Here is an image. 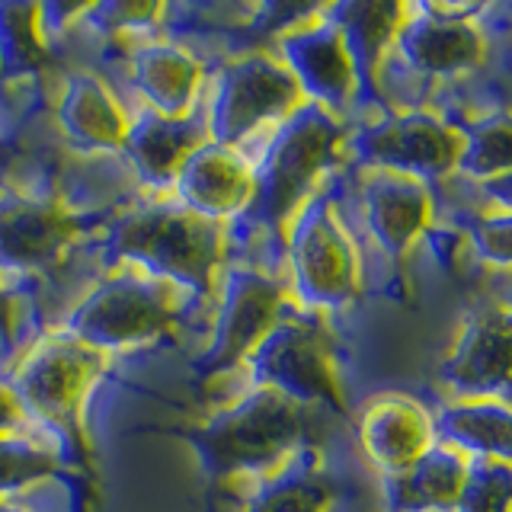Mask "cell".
I'll list each match as a JSON object with an SVG mask.
<instances>
[{
    "instance_id": "9",
    "label": "cell",
    "mask_w": 512,
    "mask_h": 512,
    "mask_svg": "<svg viewBox=\"0 0 512 512\" xmlns=\"http://www.w3.org/2000/svg\"><path fill=\"white\" fill-rule=\"evenodd\" d=\"M308 103L295 77L272 52H244L218 71L212 106H208V138L234 148L263 122L285 119Z\"/></svg>"
},
{
    "instance_id": "21",
    "label": "cell",
    "mask_w": 512,
    "mask_h": 512,
    "mask_svg": "<svg viewBox=\"0 0 512 512\" xmlns=\"http://www.w3.org/2000/svg\"><path fill=\"white\" fill-rule=\"evenodd\" d=\"M132 84L157 116L186 119L202 87V64L173 42H148L132 52Z\"/></svg>"
},
{
    "instance_id": "32",
    "label": "cell",
    "mask_w": 512,
    "mask_h": 512,
    "mask_svg": "<svg viewBox=\"0 0 512 512\" xmlns=\"http://www.w3.org/2000/svg\"><path fill=\"white\" fill-rule=\"evenodd\" d=\"M29 314V301L23 292H16L7 279L0 276V356H10L16 352L23 340V324Z\"/></svg>"
},
{
    "instance_id": "15",
    "label": "cell",
    "mask_w": 512,
    "mask_h": 512,
    "mask_svg": "<svg viewBox=\"0 0 512 512\" xmlns=\"http://www.w3.org/2000/svg\"><path fill=\"white\" fill-rule=\"evenodd\" d=\"M362 215L378 247L400 263L413 247V240L426 234L436 215L429 183L413 180V176H397L378 170L362 183Z\"/></svg>"
},
{
    "instance_id": "13",
    "label": "cell",
    "mask_w": 512,
    "mask_h": 512,
    "mask_svg": "<svg viewBox=\"0 0 512 512\" xmlns=\"http://www.w3.org/2000/svg\"><path fill=\"white\" fill-rule=\"evenodd\" d=\"M484 7H407L394 36V52L410 71L423 77H461L480 68L487 58V39L474 16Z\"/></svg>"
},
{
    "instance_id": "23",
    "label": "cell",
    "mask_w": 512,
    "mask_h": 512,
    "mask_svg": "<svg viewBox=\"0 0 512 512\" xmlns=\"http://www.w3.org/2000/svg\"><path fill=\"white\" fill-rule=\"evenodd\" d=\"M448 445L471 452L477 461H506L509 464V407L503 400H461L432 413V436Z\"/></svg>"
},
{
    "instance_id": "16",
    "label": "cell",
    "mask_w": 512,
    "mask_h": 512,
    "mask_svg": "<svg viewBox=\"0 0 512 512\" xmlns=\"http://www.w3.org/2000/svg\"><path fill=\"white\" fill-rule=\"evenodd\" d=\"M173 186L189 212L212 221H224L244 215L253 192V176H250V164H244V157L234 148L205 141L176 170Z\"/></svg>"
},
{
    "instance_id": "7",
    "label": "cell",
    "mask_w": 512,
    "mask_h": 512,
    "mask_svg": "<svg viewBox=\"0 0 512 512\" xmlns=\"http://www.w3.org/2000/svg\"><path fill=\"white\" fill-rule=\"evenodd\" d=\"M247 368L256 388H272L301 407L324 404L340 416L346 413L330 330L314 314L285 311L250 352Z\"/></svg>"
},
{
    "instance_id": "24",
    "label": "cell",
    "mask_w": 512,
    "mask_h": 512,
    "mask_svg": "<svg viewBox=\"0 0 512 512\" xmlns=\"http://www.w3.org/2000/svg\"><path fill=\"white\" fill-rule=\"evenodd\" d=\"M336 487L314 448H301L253 493L247 512H330Z\"/></svg>"
},
{
    "instance_id": "5",
    "label": "cell",
    "mask_w": 512,
    "mask_h": 512,
    "mask_svg": "<svg viewBox=\"0 0 512 512\" xmlns=\"http://www.w3.org/2000/svg\"><path fill=\"white\" fill-rule=\"evenodd\" d=\"M103 212L64 202L58 192H4L0 196V276L48 279L61 272L103 228Z\"/></svg>"
},
{
    "instance_id": "18",
    "label": "cell",
    "mask_w": 512,
    "mask_h": 512,
    "mask_svg": "<svg viewBox=\"0 0 512 512\" xmlns=\"http://www.w3.org/2000/svg\"><path fill=\"white\" fill-rule=\"evenodd\" d=\"M324 13L343 32L349 58L356 64L359 96L381 103L384 55L394 45L397 29L407 16V7L394 4V0H346V4L324 7Z\"/></svg>"
},
{
    "instance_id": "19",
    "label": "cell",
    "mask_w": 512,
    "mask_h": 512,
    "mask_svg": "<svg viewBox=\"0 0 512 512\" xmlns=\"http://www.w3.org/2000/svg\"><path fill=\"white\" fill-rule=\"evenodd\" d=\"M208 138L205 116H189L186 119H167L148 109L128 125V135L122 144L125 160L132 164L135 176L148 186H167L173 183L176 170L186 164V157L202 148Z\"/></svg>"
},
{
    "instance_id": "27",
    "label": "cell",
    "mask_w": 512,
    "mask_h": 512,
    "mask_svg": "<svg viewBox=\"0 0 512 512\" xmlns=\"http://www.w3.org/2000/svg\"><path fill=\"white\" fill-rule=\"evenodd\" d=\"M52 477H64L61 461L52 452H45V448L26 439L0 436V496L26 490L32 484H45Z\"/></svg>"
},
{
    "instance_id": "20",
    "label": "cell",
    "mask_w": 512,
    "mask_h": 512,
    "mask_svg": "<svg viewBox=\"0 0 512 512\" xmlns=\"http://www.w3.org/2000/svg\"><path fill=\"white\" fill-rule=\"evenodd\" d=\"M58 125L71 148L84 154H122L128 119L112 100L106 84L90 71H77L64 80L58 100Z\"/></svg>"
},
{
    "instance_id": "31",
    "label": "cell",
    "mask_w": 512,
    "mask_h": 512,
    "mask_svg": "<svg viewBox=\"0 0 512 512\" xmlns=\"http://www.w3.org/2000/svg\"><path fill=\"white\" fill-rule=\"evenodd\" d=\"M426 240L432 253H436L439 266L455 279H468L471 263L477 260L471 244H468V234H464L461 224H436L432 221L426 228Z\"/></svg>"
},
{
    "instance_id": "11",
    "label": "cell",
    "mask_w": 512,
    "mask_h": 512,
    "mask_svg": "<svg viewBox=\"0 0 512 512\" xmlns=\"http://www.w3.org/2000/svg\"><path fill=\"white\" fill-rule=\"evenodd\" d=\"M285 314V288L256 266H231L221 279V308L212 346L196 362L199 378H215L250 359Z\"/></svg>"
},
{
    "instance_id": "35",
    "label": "cell",
    "mask_w": 512,
    "mask_h": 512,
    "mask_svg": "<svg viewBox=\"0 0 512 512\" xmlns=\"http://www.w3.org/2000/svg\"><path fill=\"white\" fill-rule=\"evenodd\" d=\"M0 512H23V509H16V506H10V503H0Z\"/></svg>"
},
{
    "instance_id": "25",
    "label": "cell",
    "mask_w": 512,
    "mask_h": 512,
    "mask_svg": "<svg viewBox=\"0 0 512 512\" xmlns=\"http://www.w3.org/2000/svg\"><path fill=\"white\" fill-rule=\"evenodd\" d=\"M52 61V42L42 26V4L0 0V77H39Z\"/></svg>"
},
{
    "instance_id": "10",
    "label": "cell",
    "mask_w": 512,
    "mask_h": 512,
    "mask_svg": "<svg viewBox=\"0 0 512 512\" xmlns=\"http://www.w3.org/2000/svg\"><path fill=\"white\" fill-rule=\"evenodd\" d=\"M461 151L458 128L439 119L436 112H388L362 132L346 135L343 154L359 164L378 167L384 173L413 176L420 183H436L455 173Z\"/></svg>"
},
{
    "instance_id": "2",
    "label": "cell",
    "mask_w": 512,
    "mask_h": 512,
    "mask_svg": "<svg viewBox=\"0 0 512 512\" xmlns=\"http://www.w3.org/2000/svg\"><path fill=\"white\" fill-rule=\"evenodd\" d=\"M346 128L317 103H301L285 116L250 167L253 192L237 218L240 228L282 234L298 208L314 196V183L343 157Z\"/></svg>"
},
{
    "instance_id": "14",
    "label": "cell",
    "mask_w": 512,
    "mask_h": 512,
    "mask_svg": "<svg viewBox=\"0 0 512 512\" xmlns=\"http://www.w3.org/2000/svg\"><path fill=\"white\" fill-rule=\"evenodd\" d=\"M509 346H512V324L506 304H493L474 314L464 330L452 356L445 359L439 378L461 397L474 400H503L509 388Z\"/></svg>"
},
{
    "instance_id": "6",
    "label": "cell",
    "mask_w": 512,
    "mask_h": 512,
    "mask_svg": "<svg viewBox=\"0 0 512 512\" xmlns=\"http://www.w3.org/2000/svg\"><path fill=\"white\" fill-rule=\"evenodd\" d=\"M180 330V304L160 279L122 276L100 279L64 317V333L90 349H132L173 340Z\"/></svg>"
},
{
    "instance_id": "3",
    "label": "cell",
    "mask_w": 512,
    "mask_h": 512,
    "mask_svg": "<svg viewBox=\"0 0 512 512\" xmlns=\"http://www.w3.org/2000/svg\"><path fill=\"white\" fill-rule=\"evenodd\" d=\"M308 407L272 388H256L221 410L212 420L186 432L208 477H231L244 471H269L285 464L308 439Z\"/></svg>"
},
{
    "instance_id": "8",
    "label": "cell",
    "mask_w": 512,
    "mask_h": 512,
    "mask_svg": "<svg viewBox=\"0 0 512 512\" xmlns=\"http://www.w3.org/2000/svg\"><path fill=\"white\" fill-rule=\"evenodd\" d=\"M285 253L301 304L333 311L359 298V253L336 218L333 189L314 192L288 221Z\"/></svg>"
},
{
    "instance_id": "12",
    "label": "cell",
    "mask_w": 512,
    "mask_h": 512,
    "mask_svg": "<svg viewBox=\"0 0 512 512\" xmlns=\"http://www.w3.org/2000/svg\"><path fill=\"white\" fill-rule=\"evenodd\" d=\"M276 58L295 77L304 100L324 106L327 112H343L359 100L356 64L349 58L343 32L317 7L301 23L282 29L276 36Z\"/></svg>"
},
{
    "instance_id": "28",
    "label": "cell",
    "mask_w": 512,
    "mask_h": 512,
    "mask_svg": "<svg viewBox=\"0 0 512 512\" xmlns=\"http://www.w3.org/2000/svg\"><path fill=\"white\" fill-rule=\"evenodd\" d=\"M509 490L512 474L506 461H474L452 512H509Z\"/></svg>"
},
{
    "instance_id": "26",
    "label": "cell",
    "mask_w": 512,
    "mask_h": 512,
    "mask_svg": "<svg viewBox=\"0 0 512 512\" xmlns=\"http://www.w3.org/2000/svg\"><path fill=\"white\" fill-rule=\"evenodd\" d=\"M458 138H461V151H458L455 173H464L468 180H487V183L509 176L512 125L506 112L458 125Z\"/></svg>"
},
{
    "instance_id": "17",
    "label": "cell",
    "mask_w": 512,
    "mask_h": 512,
    "mask_svg": "<svg viewBox=\"0 0 512 512\" xmlns=\"http://www.w3.org/2000/svg\"><path fill=\"white\" fill-rule=\"evenodd\" d=\"M359 442L384 477L400 474L432 448V416L404 394H381L359 416Z\"/></svg>"
},
{
    "instance_id": "30",
    "label": "cell",
    "mask_w": 512,
    "mask_h": 512,
    "mask_svg": "<svg viewBox=\"0 0 512 512\" xmlns=\"http://www.w3.org/2000/svg\"><path fill=\"white\" fill-rule=\"evenodd\" d=\"M164 13L167 7H160V4H96L84 10V16H90L87 26L106 32V36H119V39H125L128 32H144L157 26Z\"/></svg>"
},
{
    "instance_id": "33",
    "label": "cell",
    "mask_w": 512,
    "mask_h": 512,
    "mask_svg": "<svg viewBox=\"0 0 512 512\" xmlns=\"http://www.w3.org/2000/svg\"><path fill=\"white\" fill-rule=\"evenodd\" d=\"M32 426L26 407L20 404V397L10 384H0V436L10 439H26V429Z\"/></svg>"
},
{
    "instance_id": "22",
    "label": "cell",
    "mask_w": 512,
    "mask_h": 512,
    "mask_svg": "<svg viewBox=\"0 0 512 512\" xmlns=\"http://www.w3.org/2000/svg\"><path fill=\"white\" fill-rule=\"evenodd\" d=\"M468 461L452 448L432 445L407 471L384 477L391 512H452L461 493Z\"/></svg>"
},
{
    "instance_id": "29",
    "label": "cell",
    "mask_w": 512,
    "mask_h": 512,
    "mask_svg": "<svg viewBox=\"0 0 512 512\" xmlns=\"http://www.w3.org/2000/svg\"><path fill=\"white\" fill-rule=\"evenodd\" d=\"M464 234H468V244L474 250L477 260H484L487 266H500L506 269L509 266V212L506 208H484L477 218L464 221L461 224Z\"/></svg>"
},
{
    "instance_id": "34",
    "label": "cell",
    "mask_w": 512,
    "mask_h": 512,
    "mask_svg": "<svg viewBox=\"0 0 512 512\" xmlns=\"http://www.w3.org/2000/svg\"><path fill=\"white\" fill-rule=\"evenodd\" d=\"M16 164H20V151L13 148L7 132H0V196H4V186L10 183Z\"/></svg>"
},
{
    "instance_id": "4",
    "label": "cell",
    "mask_w": 512,
    "mask_h": 512,
    "mask_svg": "<svg viewBox=\"0 0 512 512\" xmlns=\"http://www.w3.org/2000/svg\"><path fill=\"white\" fill-rule=\"evenodd\" d=\"M106 352L90 349L71 336L45 340L29 359L16 368L10 388L26 407L29 420L36 416L48 432L61 442V455L68 464L90 468V436L84 423V410L90 391L103 378Z\"/></svg>"
},
{
    "instance_id": "1",
    "label": "cell",
    "mask_w": 512,
    "mask_h": 512,
    "mask_svg": "<svg viewBox=\"0 0 512 512\" xmlns=\"http://www.w3.org/2000/svg\"><path fill=\"white\" fill-rule=\"evenodd\" d=\"M228 250L221 221L189 212L180 202H148L128 208L106 224L96 253L106 263H138L151 279L176 282L196 298L215 292L218 269Z\"/></svg>"
}]
</instances>
